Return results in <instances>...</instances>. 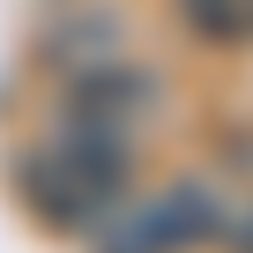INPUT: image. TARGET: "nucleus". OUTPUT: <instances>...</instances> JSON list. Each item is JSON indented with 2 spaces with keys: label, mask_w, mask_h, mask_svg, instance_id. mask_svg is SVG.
<instances>
[{
  "label": "nucleus",
  "mask_w": 253,
  "mask_h": 253,
  "mask_svg": "<svg viewBox=\"0 0 253 253\" xmlns=\"http://www.w3.org/2000/svg\"><path fill=\"white\" fill-rule=\"evenodd\" d=\"M171 15L209 52H246L253 45V0H171Z\"/></svg>",
  "instance_id": "20e7f679"
},
{
  "label": "nucleus",
  "mask_w": 253,
  "mask_h": 253,
  "mask_svg": "<svg viewBox=\"0 0 253 253\" xmlns=\"http://www.w3.org/2000/svg\"><path fill=\"white\" fill-rule=\"evenodd\" d=\"M142 112H149V75H126V67H82V75H75L67 119L104 126V134H126Z\"/></svg>",
  "instance_id": "7ed1b4c3"
},
{
  "label": "nucleus",
  "mask_w": 253,
  "mask_h": 253,
  "mask_svg": "<svg viewBox=\"0 0 253 253\" xmlns=\"http://www.w3.org/2000/svg\"><path fill=\"white\" fill-rule=\"evenodd\" d=\"M126 186H134L126 134H104V126H82V119H67L60 134H45V142H30V149L15 157V194H23V209H30L45 231H60V238L97 231V223L126 201Z\"/></svg>",
  "instance_id": "f257e3e1"
},
{
  "label": "nucleus",
  "mask_w": 253,
  "mask_h": 253,
  "mask_svg": "<svg viewBox=\"0 0 253 253\" xmlns=\"http://www.w3.org/2000/svg\"><path fill=\"white\" fill-rule=\"evenodd\" d=\"M216 231H223V201L201 179H179L164 194L119 201L89 238H97V253H201V246H216Z\"/></svg>",
  "instance_id": "f03ea898"
},
{
  "label": "nucleus",
  "mask_w": 253,
  "mask_h": 253,
  "mask_svg": "<svg viewBox=\"0 0 253 253\" xmlns=\"http://www.w3.org/2000/svg\"><path fill=\"white\" fill-rule=\"evenodd\" d=\"M216 246H223V253H253V209H238V216L223 209V231H216Z\"/></svg>",
  "instance_id": "39448f33"
}]
</instances>
